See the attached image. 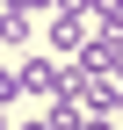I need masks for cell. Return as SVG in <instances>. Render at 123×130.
I'll return each instance as SVG.
<instances>
[{
    "label": "cell",
    "mask_w": 123,
    "mask_h": 130,
    "mask_svg": "<svg viewBox=\"0 0 123 130\" xmlns=\"http://www.w3.org/2000/svg\"><path fill=\"white\" fill-rule=\"evenodd\" d=\"M65 87V65H58L51 51H29L22 65H14V94H58Z\"/></svg>",
    "instance_id": "obj_1"
},
{
    "label": "cell",
    "mask_w": 123,
    "mask_h": 130,
    "mask_svg": "<svg viewBox=\"0 0 123 130\" xmlns=\"http://www.w3.org/2000/svg\"><path fill=\"white\" fill-rule=\"evenodd\" d=\"M29 36H36L29 14H0V43H7V51H29Z\"/></svg>",
    "instance_id": "obj_2"
},
{
    "label": "cell",
    "mask_w": 123,
    "mask_h": 130,
    "mask_svg": "<svg viewBox=\"0 0 123 130\" xmlns=\"http://www.w3.org/2000/svg\"><path fill=\"white\" fill-rule=\"evenodd\" d=\"M87 14H94L101 29H123V0H87Z\"/></svg>",
    "instance_id": "obj_3"
},
{
    "label": "cell",
    "mask_w": 123,
    "mask_h": 130,
    "mask_svg": "<svg viewBox=\"0 0 123 130\" xmlns=\"http://www.w3.org/2000/svg\"><path fill=\"white\" fill-rule=\"evenodd\" d=\"M14 101V65H0V108Z\"/></svg>",
    "instance_id": "obj_4"
},
{
    "label": "cell",
    "mask_w": 123,
    "mask_h": 130,
    "mask_svg": "<svg viewBox=\"0 0 123 130\" xmlns=\"http://www.w3.org/2000/svg\"><path fill=\"white\" fill-rule=\"evenodd\" d=\"M14 130H58V123H51V116H36V123H14Z\"/></svg>",
    "instance_id": "obj_5"
},
{
    "label": "cell",
    "mask_w": 123,
    "mask_h": 130,
    "mask_svg": "<svg viewBox=\"0 0 123 130\" xmlns=\"http://www.w3.org/2000/svg\"><path fill=\"white\" fill-rule=\"evenodd\" d=\"M116 123H123V79H116Z\"/></svg>",
    "instance_id": "obj_6"
},
{
    "label": "cell",
    "mask_w": 123,
    "mask_h": 130,
    "mask_svg": "<svg viewBox=\"0 0 123 130\" xmlns=\"http://www.w3.org/2000/svg\"><path fill=\"white\" fill-rule=\"evenodd\" d=\"M0 130H14V123H7V108H0Z\"/></svg>",
    "instance_id": "obj_7"
}]
</instances>
